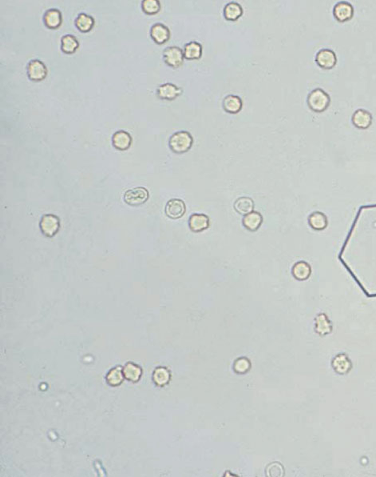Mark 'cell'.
Wrapping results in <instances>:
<instances>
[{
  "label": "cell",
  "instance_id": "obj_1",
  "mask_svg": "<svg viewBox=\"0 0 376 477\" xmlns=\"http://www.w3.org/2000/svg\"><path fill=\"white\" fill-rule=\"evenodd\" d=\"M194 144V138L191 133L187 131L176 132L168 140V147L172 152L176 154H184L191 149Z\"/></svg>",
  "mask_w": 376,
  "mask_h": 477
},
{
  "label": "cell",
  "instance_id": "obj_2",
  "mask_svg": "<svg viewBox=\"0 0 376 477\" xmlns=\"http://www.w3.org/2000/svg\"><path fill=\"white\" fill-rule=\"evenodd\" d=\"M307 103L310 110L315 113H322L331 104V97L323 89L315 88L308 94Z\"/></svg>",
  "mask_w": 376,
  "mask_h": 477
},
{
  "label": "cell",
  "instance_id": "obj_3",
  "mask_svg": "<svg viewBox=\"0 0 376 477\" xmlns=\"http://www.w3.org/2000/svg\"><path fill=\"white\" fill-rule=\"evenodd\" d=\"M149 191L144 187H133L125 191L123 199L125 203L132 207H137L146 203L149 199Z\"/></svg>",
  "mask_w": 376,
  "mask_h": 477
},
{
  "label": "cell",
  "instance_id": "obj_4",
  "mask_svg": "<svg viewBox=\"0 0 376 477\" xmlns=\"http://www.w3.org/2000/svg\"><path fill=\"white\" fill-rule=\"evenodd\" d=\"M40 227L43 235L48 238H52L59 232L60 229V219L57 215L46 214L42 217Z\"/></svg>",
  "mask_w": 376,
  "mask_h": 477
},
{
  "label": "cell",
  "instance_id": "obj_5",
  "mask_svg": "<svg viewBox=\"0 0 376 477\" xmlns=\"http://www.w3.org/2000/svg\"><path fill=\"white\" fill-rule=\"evenodd\" d=\"M163 61L172 68H178L184 63V53L182 50L176 46L168 47L163 51Z\"/></svg>",
  "mask_w": 376,
  "mask_h": 477
},
{
  "label": "cell",
  "instance_id": "obj_6",
  "mask_svg": "<svg viewBox=\"0 0 376 477\" xmlns=\"http://www.w3.org/2000/svg\"><path fill=\"white\" fill-rule=\"evenodd\" d=\"M28 78L34 82H40L47 77L48 70L45 63L40 59H32L27 67Z\"/></svg>",
  "mask_w": 376,
  "mask_h": 477
},
{
  "label": "cell",
  "instance_id": "obj_7",
  "mask_svg": "<svg viewBox=\"0 0 376 477\" xmlns=\"http://www.w3.org/2000/svg\"><path fill=\"white\" fill-rule=\"evenodd\" d=\"M315 63L324 70L333 69L336 66V54L331 49H322L315 55Z\"/></svg>",
  "mask_w": 376,
  "mask_h": 477
},
{
  "label": "cell",
  "instance_id": "obj_8",
  "mask_svg": "<svg viewBox=\"0 0 376 477\" xmlns=\"http://www.w3.org/2000/svg\"><path fill=\"white\" fill-rule=\"evenodd\" d=\"M355 10L350 3L341 1L335 4L333 8V16L339 23L348 22L354 16Z\"/></svg>",
  "mask_w": 376,
  "mask_h": 477
},
{
  "label": "cell",
  "instance_id": "obj_9",
  "mask_svg": "<svg viewBox=\"0 0 376 477\" xmlns=\"http://www.w3.org/2000/svg\"><path fill=\"white\" fill-rule=\"evenodd\" d=\"M182 94V89L173 83L161 84L156 90V95L162 100L172 101Z\"/></svg>",
  "mask_w": 376,
  "mask_h": 477
},
{
  "label": "cell",
  "instance_id": "obj_10",
  "mask_svg": "<svg viewBox=\"0 0 376 477\" xmlns=\"http://www.w3.org/2000/svg\"><path fill=\"white\" fill-rule=\"evenodd\" d=\"M373 117L370 111L365 109H358L353 113L351 122L359 130H366L372 125Z\"/></svg>",
  "mask_w": 376,
  "mask_h": 477
},
{
  "label": "cell",
  "instance_id": "obj_11",
  "mask_svg": "<svg viewBox=\"0 0 376 477\" xmlns=\"http://www.w3.org/2000/svg\"><path fill=\"white\" fill-rule=\"evenodd\" d=\"M185 204L180 199H169L165 207V215L172 219H178L185 213Z\"/></svg>",
  "mask_w": 376,
  "mask_h": 477
},
{
  "label": "cell",
  "instance_id": "obj_12",
  "mask_svg": "<svg viewBox=\"0 0 376 477\" xmlns=\"http://www.w3.org/2000/svg\"><path fill=\"white\" fill-rule=\"evenodd\" d=\"M170 30L168 29V27L165 26V24L157 23L151 27V39L159 45H162L167 43L170 39Z\"/></svg>",
  "mask_w": 376,
  "mask_h": 477
},
{
  "label": "cell",
  "instance_id": "obj_13",
  "mask_svg": "<svg viewBox=\"0 0 376 477\" xmlns=\"http://www.w3.org/2000/svg\"><path fill=\"white\" fill-rule=\"evenodd\" d=\"M132 142V136L124 130L118 131L112 136V145L118 151L128 150L131 146Z\"/></svg>",
  "mask_w": 376,
  "mask_h": 477
},
{
  "label": "cell",
  "instance_id": "obj_14",
  "mask_svg": "<svg viewBox=\"0 0 376 477\" xmlns=\"http://www.w3.org/2000/svg\"><path fill=\"white\" fill-rule=\"evenodd\" d=\"M43 23L48 29H58L63 24L62 12L57 8H51L44 13Z\"/></svg>",
  "mask_w": 376,
  "mask_h": 477
},
{
  "label": "cell",
  "instance_id": "obj_15",
  "mask_svg": "<svg viewBox=\"0 0 376 477\" xmlns=\"http://www.w3.org/2000/svg\"><path fill=\"white\" fill-rule=\"evenodd\" d=\"M210 218L204 214H193L190 217L189 226L193 232L198 233L206 231L210 227Z\"/></svg>",
  "mask_w": 376,
  "mask_h": 477
},
{
  "label": "cell",
  "instance_id": "obj_16",
  "mask_svg": "<svg viewBox=\"0 0 376 477\" xmlns=\"http://www.w3.org/2000/svg\"><path fill=\"white\" fill-rule=\"evenodd\" d=\"M222 106L226 112L230 113V114H237L243 107V101L237 95H226L222 102Z\"/></svg>",
  "mask_w": 376,
  "mask_h": 477
},
{
  "label": "cell",
  "instance_id": "obj_17",
  "mask_svg": "<svg viewBox=\"0 0 376 477\" xmlns=\"http://www.w3.org/2000/svg\"><path fill=\"white\" fill-rule=\"evenodd\" d=\"M243 8L241 4L236 2H230L226 4L223 10V16L228 21L235 22L243 16Z\"/></svg>",
  "mask_w": 376,
  "mask_h": 477
},
{
  "label": "cell",
  "instance_id": "obj_18",
  "mask_svg": "<svg viewBox=\"0 0 376 477\" xmlns=\"http://www.w3.org/2000/svg\"><path fill=\"white\" fill-rule=\"evenodd\" d=\"M292 274L296 280L299 281H304L308 280L311 276L312 268L309 264L305 261H299L292 267Z\"/></svg>",
  "mask_w": 376,
  "mask_h": 477
},
{
  "label": "cell",
  "instance_id": "obj_19",
  "mask_svg": "<svg viewBox=\"0 0 376 477\" xmlns=\"http://www.w3.org/2000/svg\"><path fill=\"white\" fill-rule=\"evenodd\" d=\"M308 224L315 231H321L327 228L328 220L325 214L320 211H315L308 216Z\"/></svg>",
  "mask_w": 376,
  "mask_h": 477
},
{
  "label": "cell",
  "instance_id": "obj_20",
  "mask_svg": "<svg viewBox=\"0 0 376 477\" xmlns=\"http://www.w3.org/2000/svg\"><path fill=\"white\" fill-rule=\"evenodd\" d=\"M183 53L184 59L187 60H198L202 58L203 48L202 44L198 42H190L184 45Z\"/></svg>",
  "mask_w": 376,
  "mask_h": 477
},
{
  "label": "cell",
  "instance_id": "obj_21",
  "mask_svg": "<svg viewBox=\"0 0 376 477\" xmlns=\"http://www.w3.org/2000/svg\"><path fill=\"white\" fill-rule=\"evenodd\" d=\"M263 223V217L257 211H253L245 215L242 220L244 227L250 231H256L260 228Z\"/></svg>",
  "mask_w": 376,
  "mask_h": 477
},
{
  "label": "cell",
  "instance_id": "obj_22",
  "mask_svg": "<svg viewBox=\"0 0 376 477\" xmlns=\"http://www.w3.org/2000/svg\"><path fill=\"white\" fill-rule=\"evenodd\" d=\"M75 24L77 29L79 30V32L82 33H88L94 28L95 21L92 16L90 15L80 13L75 19Z\"/></svg>",
  "mask_w": 376,
  "mask_h": 477
},
{
  "label": "cell",
  "instance_id": "obj_23",
  "mask_svg": "<svg viewBox=\"0 0 376 477\" xmlns=\"http://www.w3.org/2000/svg\"><path fill=\"white\" fill-rule=\"evenodd\" d=\"M79 48V42L75 36L67 34L62 37L61 50L63 53L72 55L75 53Z\"/></svg>",
  "mask_w": 376,
  "mask_h": 477
},
{
  "label": "cell",
  "instance_id": "obj_24",
  "mask_svg": "<svg viewBox=\"0 0 376 477\" xmlns=\"http://www.w3.org/2000/svg\"><path fill=\"white\" fill-rule=\"evenodd\" d=\"M234 209L240 215H246L253 212L254 209V202L249 197H241L234 203Z\"/></svg>",
  "mask_w": 376,
  "mask_h": 477
},
{
  "label": "cell",
  "instance_id": "obj_25",
  "mask_svg": "<svg viewBox=\"0 0 376 477\" xmlns=\"http://www.w3.org/2000/svg\"><path fill=\"white\" fill-rule=\"evenodd\" d=\"M141 7L142 12L148 16H154L161 11V4L158 0H143Z\"/></svg>",
  "mask_w": 376,
  "mask_h": 477
}]
</instances>
